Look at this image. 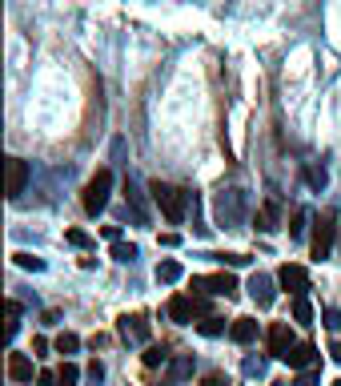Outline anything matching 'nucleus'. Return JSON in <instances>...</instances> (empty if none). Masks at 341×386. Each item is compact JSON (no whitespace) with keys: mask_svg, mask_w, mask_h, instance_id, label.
Returning <instances> with one entry per match:
<instances>
[{"mask_svg":"<svg viewBox=\"0 0 341 386\" xmlns=\"http://www.w3.org/2000/svg\"><path fill=\"white\" fill-rule=\"evenodd\" d=\"M149 193L157 201V210L165 213V222L169 225H181L185 222V210H189V193L181 186H169V181H149Z\"/></svg>","mask_w":341,"mask_h":386,"instance_id":"1","label":"nucleus"},{"mask_svg":"<svg viewBox=\"0 0 341 386\" xmlns=\"http://www.w3.org/2000/svg\"><path fill=\"white\" fill-rule=\"evenodd\" d=\"M337 234H341L337 213L321 210V213H317V222H313V258H317V262H325L329 254H333V246H337Z\"/></svg>","mask_w":341,"mask_h":386,"instance_id":"2","label":"nucleus"},{"mask_svg":"<svg viewBox=\"0 0 341 386\" xmlns=\"http://www.w3.org/2000/svg\"><path fill=\"white\" fill-rule=\"evenodd\" d=\"M109 193H112V169H97V174L88 177L85 193H81V205H85V213H93V217H97V213L109 205Z\"/></svg>","mask_w":341,"mask_h":386,"instance_id":"3","label":"nucleus"},{"mask_svg":"<svg viewBox=\"0 0 341 386\" xmlns=\"http://www.w3.org/2000/svg\"><path fill=\"white\" fill-rule=\"evenodd\" d=\"M189 286L201 290V294H225V298H233V294L241 290V286H237V278H233L229 270H225V274H197Z\"/></svg>","mask_w":341,"mask_h":386,"instance_id":"4","label":"nucleus"},{"mask_svg":"<svg viewBox=\"0 0 341 386\" xmlns=\"http://www.w3.org/2000/svg\"><path fill=\"white\" fill-rule=\"evenodd\" d=\"M277 286L285 290V294H293V298H305V290H309V274H305V266L285 262L277 270Z\"/></svg>","mask_w":341,"mask_h":386,"instance_id":"5","label":"nucleus"},{"mask_svg":"<svg viewBox=\"0 0 341 386\" xmlns=\"http://www.w3.org/2000/svg\"><path fill=\"white\" fill-rule=\"evenodd\" d=\"M293 346H297V342H293L289 322H273L269 326V354H273V358H285Z\"/></svg>","mask_w":341,"mask_h":386,"instance_id":"6","label":"nucleus"},{"mask_svg":"<svg viewBox=\"0 0 341 386\" xmlns=\"http://www.w3.org/2000/svg\"><path fill=\"white\" fill-rule=\"evenodd\" d=\"M249 294H253V302L261 306V310H269V306H273V298H277L273 278H269V274H253V278H249Z\"/></svg>","mask_w":341,"mask_h":386,"instance_id":"7","label":"nucleus"},{"mask_svg":"<svg viewBox=\"0 0 341 386\" xmlns=\"http://www.w3.org/2000/svg\"><path fill=\"white\" fill-rule=\"evenodd\" d=\"M285 362H289L297 374H301V370H313V366H317V346H313V342H297V346L285 354Z\"/></svg>","mask_w":341,"mask_h":386,"instance_id":"8","label":"nucleus"},{"mask_svg":"<svg viewBox=\"0 0 341 386\" xmlns=\"http://www.w3.org/2000/svg\"><path fill=\"white\" fill-rule=\"evenodd\" d=\"M28 186V165L21 157H8V198H21Z\"/></svg>","mask_w":341,"mask_h":386,"instance_id":"9","label":"nucleus"},{"mask_svg":"<svg viewBox=\"0 0 341 386\" xmlns=\"http://www.w3.org/2000/svg\"><path fill=\"white\" fill-rule=\"evenodd\" d=\"M193 314H197L193 298H185V294H173V298H169V318H173V322L189 326V322H193Z\"/></svg>","mask_w":341,"mask_h":386,"instance_id":"10","label":"nucleus"},{"mask_svg":"<svg viewBox=\"0 0 341 386\" xmlns=\"http://www.w3.org/2000/svg\"><path fill=\"white\" fill-rule=\"evenodd\" d=\"M8 378H13V382H28V378H33V358H28V354H8Z\"/></svg>","mask_w":341,"mask_h":386,"instance_id":"11","label":"nucleus"},{"mask_svg":"<svg viewBox=\"0 0 341 386\" xmlns=\"http://www.w3.org/2000/svg\"><path fill=\"white\" fill-rule=\"evenodd\" d=\"M121 334L125 338L133 334V338L145 342V338H149V318H145V314H125V318H121Z\"/></svg>","mask_w":341,"mask_h":386,"instance_id":"12","label":"nucleus"},{"mask_svg":"<svg viewBox=\"0 0 341 386\" xmlns=\"http://www.w3.org/2000/svg\"><path fill=\"white\" fill-rule=\"evenodd\" d=\"M229 338H233V342H241V346H249V342L257 338V322H253V318H233Z\"/></svg>","mask_w":341,"mask_h":386,"instance_id":"13","label":"nucleus"},{"mask_svg":"<svg viewBox=\"0 0 341 386\" xmlns=\"http://www.w3.org/2000/svg\"><path fill=\"white\" fill-rule=\"evenodd\" d=\"M277 213H281L277 201H265V205H261V213H257V229H261V234L277 229Z\"/></svg>","mask_w":341,"mask_h":386,"instance_id":"14","label":"nucleus"},{"mask_svg":"<svg viewBox=\"0 0 341 386\" xmlns=\"http://www.w3.org/2000/svg\"><path fill=\"white\" fill-rule=\"evenodd\" d=\"M125 201L137 210V222H149V210H145V198H141V189L133 181H125Z\"/></svg>","mask_w":341,"mask_h":386,"instance_id":"15","label":"nucleus"},{"mask_svg":"<svg viewBox=\"0 0 341 386\" xmlns=\"http://www.w3.org/2000/svg\"><path fill=\"white\" fill-rule=\"evenodd\" d=\"M177 278H181V266L173 262V258L157 262V282H165V286H169V282H177Z\"/></svg>","mask_w":341,"mask_h":386,"instance_id":"16","label":"nucleus"},{"mask_svg":"<svg viewBox=\"0 0 341 386\" xmlns=\"http://www.w3.org/2000/svg\"><path fill=\"white\" fill-rule=\"evenodd\" d=\"M52 346H57V354H76V350H81V338L64 330V334H57V342H52Z\"/></svg>","mask_w":341,"mask_h":386,"instance_id":"17","label":"nucleus"},{"mask_svg":"<svg viewBox=\"0 0 341 386\" xmlns=\"http://www.w3.org/2000/svg\"><path fill=\"white\" fill-rule=\"evenodd\" d=\"M293 322H301V326L313 322V306H309L305 298H293Z\"/></svg>","mask_w":341,"mask_h":386,"instance_id":"18","label":"nucleus"},{"mask_svg":"<svg viewBox=\"0 0 341 386\" xmlns=\"http://www.w3.org/2000/svg\"><path fill=\"white\" fill-rule=\"evenodd\" d=\"M305 181H309V189H325L329 174L321 169V165H305Z\"/></svg>","mask_w":341,"mask_h":386,"instance_id":"19","label":"nucleus"},{"mask_svg":"<svg viewBox=\"0 0 341 386\" xmlns=\"http://www.w3.org/2000/svg\"><path fill=\"white\" fill-rule=\"evenodd\" d=\"M197 330H201V334H205V338H217V334H225V322L209 314V318H201V322H197Z\"/></svg>","mask_w":341,"mask_h":386,"instance_id":"20","label":"nucleus"},{"mask_svg":"<svg viewBox=\"0 0 341 386\" xmlns=\"http://www.w3.org/2000/svg\"><path fill=\"white\" fill-rule=\"evenodd\" d=\"M57 378H61V386H76L81 382V370H76L73 362H61V366H57Z\"/></svg>","mask_w":341,"mask_h":386,"instance_id":"21","label":"nucleus"},{"mask_svg":"<svg viewBox=\"0 0 341 386\" xmlns=\"http://www.w3.org/2000/svg\"><path fill=\"white\" fill-rule=\"evenodd\" d=\"M169 362V346H149L145 350V366H165Z\"/></svg>","mask_w":341,"mask_h":386,"instance_id":"22","label":"nucleus"},{"mask_svg":"<svg viewBox=\"0 0 341 386\" xmlns=\"http://www.w3.org/2000/svg\"><path fill=\"white\" fill-rule=\"evenodd\" d=\"M112 258H117V262H133L137 246H133V242H112Z\"/></svg>","mask_w":341,"mask_h":386,"instance_id":"23","label":"nucleus"},{"mask_svg":"<svg viewBox=\"0 0 341 386\" xmlns=\"http://www.w3.org/2000/svg\"><path fill=\"white\" fill-rule=\"evenodd\" d=\"M13 262L21 266V270H33V274H40V270H45V262H40V258H33V254H13Z\"/></svg>","mask_w":341,"mask_h":386,"instance_id":"24","label":"nucleus"},{"mask_svg":"<svg viewBox=\"0 0 341 386\" xmlns=\"http://www.w3.org/2000/svg\"><path fill=\"white\" fill-rule=\"evenodd\" d=\"M209 258H217V262H225V266H249L245 254H209Z\"/></svg>","mask_w":341,"mask_h":386,"instance_id":"25","label":"nucleus"},{"mask_svg":"<svg viewBox=\"0 0 341 386\" xmlns=\"http://www.w3.org/2000/svg\"><path fill=\"white\" fill-rule=\"evenodd\" d=\"M16 326H21V302H8V338L16 334Z\"/></svg>","mask_w":341,"mask_h":386,"instance_id":"26","label":"nucleus"},{"mask_svg":"<svg viewBox=\"0 0 341 386\" xmlns=\"http://www.w3.org/2000/svg\"><path fill=\"white\" fill-rule=\"evenodd\" d=\"M301 229H305V210H293V222H289V234H293V237H301Z\"/></svg>","mask_w":341,"mask_h":386,"instance_id":"27","label":"nucleus"},{"mask_svg":"<svg viewBox=\"0 0 341 386\" xmlns=\"http://www.w3.org/2000/svg\"><path fill=\"white\" fill-rule=\"evenodd\" d=\"M201 386H229V378H225L221 370H209L205 378H201Z\"/></svg>","mask_w":341,"mask_h":386,"instance_id":"28","label":"nucleus"},{"mask_svg":"<svg viewBox=\"0 0 341 386\" xmlns=\"http://www.w3.org/2000/svg\"><path fill=\"white\" fill-rule=\"evenodd\" d=\"M293 386H321V378H317V370H301Z\"/></svg>","mask_w":341,"mask_h":386,"instance_id":"29","label":"nucleus"},{"mask_svg":"<svg viewBox=\"0 0 341 386\" xmlns=\"http://www.w3.org/2000/svg\"><path fill=\"white\" fill-rule=\"evenodd\" d=\"M64 237H69L73 246H88V242H93V237H88L85 229H64Z\"/></svg>","mask_w":341,"mask_h":386,"instance_id":"30","label":"nucleus"},{"mask_svg":"<svg viewBox=\"0 0 341 386\" xmlns=\"http://www.w3.org/2000/svg\"><path fill=\"white\" fill-rule=\"evenodd\" d=\"M189 370H193V358H177V366H173V378H185Z\"/></svg>","mask_w":341,"mask_h":386,"instance_id":"31","label":"nucleus"},{"mask_svg":"<svg viewBox=\"0 0 341 386\" xmlns=\"http://www.w3.org/2000/svg\"><path fill=\"white\" fill-rule=\"evenodd\" d=\"M37 382H40V386H61V378H57V370H40Z\"/></svg>","mask_w":341,"mask_h":386,"instance_id":"32","label":"nucleus"},{"mask_svg":"<svg viewBox=\"0 0 341 386\" xmlns=\"http://www.w3.org/2000/svg\"><path fill=\"white\" fill-rule=\"evenodd\" d=\"M321 318H325L333 330H341V310H321Z\"/></svg>","mask_w":341,"mask_h":386,"instance_id":"33","label":"nucleus"},{"mask_svg":"<svg viewBox=\"0 0 341 386\" xmlns=\"http://www.w3.org/2000/svg\"><path fill=\"white\" fill-rule=\"evenodd\" d=\"M100 234L109 237V242H121V225H100Z\"/></svg>","mask_w":341,"mask_h":386,"instance_id":"34","label":"nucleus"},{"mask_svg":"<svg viewBox=\"0 0 341 386\" xmlns=\"http://www.w3.org/2000/svg\"><path fill=\"white\" fill-rule=\"evenodd\" d=\"M88 378H93V382H100V378H105V366H100V362H88Z\"/></svg>","mask_w":341,"mask_h":386,"instance_id":"35","label":"nucleus"},{"mask_svg":"<svg viewBox=\"0 0 341 386\" xmlns=\"http://www.w3.org/2000/svg\"><path fill=\"white\" fill-rule=\"evenodd\" d=\"M329 354H333V362H341V342H333V346H329Z\"/></svg>","mask_w":341,"mask_h":386,"instance_id":"36","label":"nucleus"},{"mask_svg":"<svg viewBox=\"0 0 341 386\" xmlns=\"http://www.w3.org/2000/svg\"><path fill=\"white\" fill-rule=\"evenodd\" d=\"M333 386H341V378H337V382H333Z\"/></svg>","mask_w":341,"mask_h":386,"instance_id":"37","label":"nucleus"},{"mask_svg":"<svg viewBox=\"0 0 341 386\" xmlns=\"http://www.w3.org/2000/svg\"><path fill=\"white\" fill-rule=\"evenodd\" d=\"M337 242H341V234H337Z\"/></svg>","mask_w":341,"mask_h":386,"instance_id":"38","label":"nucleus"}]
</instances>
